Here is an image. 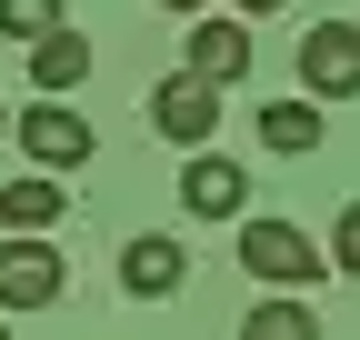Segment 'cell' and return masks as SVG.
<instances>
[{"label": "cell", "mask_w": 360, "mask_h": 340, "mask_svg": "<svg viewBox=\"0 0 360 340\" xmlns=\"http://www.w3.org/2000/svg\"><path fill=\"white\" fill-rule=\"evenodd\" d=\"M240 270L260 280V290H310L330 270V250L310 240V230H290V221H250L240 230Z\"/></svg>", "instance_id": "obj_1"}, {"label": "cell", "mask_w": 360, "mask_h": 340, "mask_svg": "<svg viewBox=\"0 0 360 340\" xmlns=\"http://www.w3.org/2000/svg\"><path fill=\"white\" fill-rule=\"evenodd\" d=\"M300 91L310 100H360V20H310L300 30Z\"/></svg>", "instance_id": "obj_2"}, {"label": "cell", "mask_w": 360, "mask_h": 340, "mask_svg": "<svg viewBox=\"0 0 360 340\" xmlns=\"http://www.w3.org/2000/svg\"><path fill=\"white\" fill-rule=\"evenodd\" d=\"M180 210H191V221H240V210H250V170L200 140L191 160H180Z\"/></svg>", "instance_id": "obj_3"}, {"label": "cell", "mask_w": 360, "mask_h": 340, "mask_svg": "<svg viewBox=\"0 0 360 340\" xmlns=\"http://www.w3.org/2000/svg\"><path fill=\"white\" fill-rule=\"evenodd\" d=\"M150 131H160V140H180V150H200V140L220 131V80H200V70H170L160 91H150Z\"/></svg>", "instance_id": "obj_4"}, {"label": "cell", "mask_w": 360, "mask_h": 340, "mask_svg": "<svg viewBox=\"0 0 360 340\" xmlns=\"http://www.w3.org/2000/svg\"><path fill=\"white\" fill-rule=\"evenodd\" d=\"M60 280H70V270H60V250L40 240V230H30V240H0V310H51Z\"/></svg>", "instance_id": "obj_5"}, {"label": "cell", "mask_w": 360, "mask_h": 340, "mask_svg": "<svg viewBox=\"0 0 360 340\" xmlns=\"http://www.w3.org/2000/svg\"><path fill=\"white\" fill-rule=\"evenodd\" d=\"M20 150H30V170H80L101 140H90V120H80V110L40 100V110H20Z\"/></svg>", "instance_id": "obj_6"}, {"label": "cell", "mask_w": 360, "mask_h": 340, "mask_svg": "<svg viewBox=\"0 0 360 340\" xmlns=\"http://www.w3.org/2000/svg\"><path fill=\"white\" fill-rule=\"evenodd\" d=\"M191 280V250H180V230H141L120 250V290L130 301H170V290Z\"/></svg>", "instance_id": "obj_7"}, {"label": "cell", "mask_w": 360, "mask_h": 340, "mask_svg": "<svg viewBox=\"0 0 360 340\" xmlns=\"http://www.w3.org/2000/svg\"><path fill=\"white\" fill-rule=\"evenodd\" d=\"M180 70H200V80H220V91H231V80L250 70V20L231 11V20H191V60Z\"/></svg>", "instance_id": "obj_8"}, {"label": "cell", "mask_w": 360, "mask_h": 340, "mask_svg": "<svg viewBox=\"0 0 360 340\" xmlns=\"http://www.w3.org/2000/svg\"><path fill=\"white\" fill-rule=\"evenodd\" d=\"M30 80H40L51 100H60V91H80V80H90V40H80L70 20H60V30H40V40H30Z\"/></svg>", "instance_id": "obj_9"}, {"label": "cell", "mask_w": 360, "mask_h": 340, "mask_svg": "<svg viewBox=\"0 0 360 340\" xmlns=\"http://www.w3.org/2000/svg\"><path fill=\"white\" fill-rule=\"evenodd\" d=\"M0 210H11V230H51V221H60V170H20V181H0Z\"/></svg>", "instance_id": "obj_10"}, {"label": "cell", "mask_w": 360, "mask_h": 340, "mask_svg": "<svg viewBox=\"0 0 360 340\" xmlns=\"http://www.w3.org/2000/svg\"><path fill=\"white\" fill-rule=\"evenodd\" d=\"M260 150H281V160L321 150V100H270L260 110Z\"/></svg>", "instance_id": "obj_11"}, {"label": "cell", "mask_w": 360, "mask_h": 340, "mask_svg": "<svg viewBox=\"0 0 360 340\" xmlns=\"http://www.w3.org/2000/svg\"><path fill=\"white\" fill-rule=\"evenodd\" d=\"M240 340H321V310H310L300 290H270V301L240 320Z\"/></svg>", "instance_id": "obj_12"}, {"label": "cell", "mask_w": 360, "mask_h": 340, "mask_svg": "<svg viewBox=\"0 0 360 340\" xmlns=\"http://www.w3.org/2000/svg\"><path fill=\"white\" fill-rule=\"evenodd\" d=\"M60 20H70V0H0V40H40Z\"/></svg>", "instance_id": "obj_13"}, {"label": "cell", "mask_w": 360, "mask_h": 340, "mask_svg": "<svg viewBox=\"0 0 360 340\" xmlns=\"http://www.w3.org/2000/svg\"><path fill=\"white\" fill-rule=\"evenodd\" d=\"M330 270H350V280H360V200L330 221Z\"/></svg>", "instance_id": "obj_14"}, {"label": "cell", "mask_w": 360, "mask_h": 340, "mask_svg": "<svg viewBox=\"0 0 360 340\" xmlns=\"http://www.w3.org/2000/svg\"><path fill=\"white\" fill-rule=\"evenodd\" d=\"M231 11H240V20H270V11H281V0H231Z\"/></svg>", "instance_id": "obj_15"}, {"label": "cell", "mask_w": 360, "mask_h": 340, "mask_svg": "<svg viewBox=\"0 0 360 340\" xmlns=\"http://www.w3.org/2000/svg\"><path fill=\"white\" fill-rule=\"evenodd\" d=\"M160 11H180V20H200V11H210V0H160Z\"/></svg>", "instance_id": "obj_16"}, {"label": "cell", "mask_w": 360, "mask_h": 340, "mask_svg": "<svg viewBox=\"0 0 360 340\" xmlns=\"http://www.w3.org/2000/svg\"><path fill=\"white\" fill-rule=\"evenodd\" d=\"M0 230H11V210H0Z\"/></svg>", "instance_id": "obj_17"}, {"label": "cell", "mask_w": 360, "mask_h": 340, "mask_svg": "<svg viewBox=\"0 0 360 340\" xmlns=\"http://www.w3.org/2000/svg\"><path fill=\"white\" fill-rule=\"evenodd\" d=\"M0 131H11V110H0Z\"/></svg>", "instance_id": "obj_18"}, {"label": "cell", "mask_w": 360, "mask_h": 340, "mask_svg": "<svg viewBox=\"0 0 360 340\" xmlns=\"http://www.w3.org/2000/svg\"><path fill=\"white\" fill-rule=\"evenodd\" d=\"M0 340H11V320H0Z\"/></svg>", "instance_id": "obj_19"}]
</instances>
